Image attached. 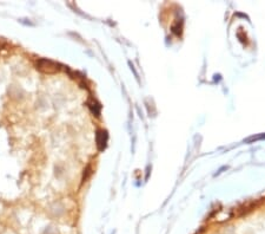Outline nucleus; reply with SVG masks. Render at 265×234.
Listing matches in <instances>:
<instances>
[{
	"mask_svg": "<svg viewBox=\"0 0 265 234\" xmlns=\"http://www.w3.org/2000/svg\"><path fill=\"white\" fill-rule=\"evenodd\" d=\"M57 66L58 65L54 62L48 59H39L37 62V67L45 73H53V72L58 71Z\"/></svg>",
	"mask_w": 265,
	"mask_h": 234,
	"instance_id": "1",
	"label": "nucleus"
},
{
	"mask_svg": "<svg viewBox=\"0 0 265 234\" xmlns=\"http://www.w3.org/2000/svg\"><path fill=\"white\" fill-rule=\"evenodd\" d=\"M97 141H98L99 149H104V148H105V145H106V141H107V135H106V131H99L98 132Z\"/></svg>",
	"mask_w": 265,
	"mask_h": 234,
	"instance_id": "2",
	"label": "nucleus"
}]
</instances>
